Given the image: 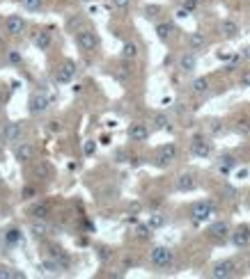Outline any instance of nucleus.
<instances>
[{
    "label": "nucleus",
    "mask_w": 250,
    "mask_h": 279,
    "mask_svg": "<svg viewBox=\"0 0 250 279\" xmlns=\"http://www.w3.org/2000/svg\"><path fill=\"white\" fill-rule=\"evenodd\" d=\"M218 213L216 204H213L211 199H200V202H193L188 208V215H190V220L193 222H209L213 218V215Z\"/></svg>",
    "instance_id": "f257e3e1"
},
{
    "label": "nucleus",
    "mask_w": 250,
    "mask_h": 279,
    "mask_svg": "<svg viewBox=\"0 0 250 279\" xmlns=\"http://www.w3.org/2000/svg\"><path fill=\"white\" fill-rule=\"evenodd\" d=\"M149 263H152V268H156V270H168L174 263V252L165 245H156V247H152V252H149Z\"/></svg>",
    "instance_id": "f03ea898"
},
{
    "label": "nucleus",
    "mask_w": 250,
    "mask_h": 279,
    "mask_svg": "<svg viewBox=\"0 0 250 279\" xmlns=\"http://www.w3.org/2000/svg\"><path fill=\"white\" fill-rule=\"evenodd\" d=\"M190 154L195 158H209L213 154L211 138H209V135H202V133L193 135V138H190Z\"/></svg>",
    "instance_id": "7ed1b4c3"
},
{
    "label": "nucleus",
    "mask_w": 250,
    "mask_h": 279,
    "mask_svg": "<svg viewBox=\"0 0 250 279\" xmlns=\"http://www.w3.org/2000/svg\"><path fill=\"white\" fill-rule=\"evenodd\" d=\"M177 154H179V149H177L174 142H168V144L158 146L156 154H154V165L156 167H170L174 160H177Z\"/></svg>",
    "instance_id": "20e7f679"
},
{
    "label": "nucleus",
    "mask_w": 250,
    "mask_h": 279,
    "mask_svg": "<svg viewBox=\"0 0 250 279\" xmlns=\"http://www.w3.org/2000/svg\"><path fill=\"white\" fill-rule=\"evenodd\" d=\"M236 270H239V266H236V261L234 258H223V261L213 263V268L209 270V277L213 279H229L236 274Z\"/></svg>",
    "instance_id": "39448f33"
},
{
    "label": "nucleus",
    "mask_w": 250,
    "mask_h": 279,
    "mask_svg": "<svg viewBox=\"0 0 250 279\" xmlns=\"http://www.w3.org/2000/svg\"><path fill=\"white\" fill-rule=\"evenodd\" d=\"M76 44H78V48L81 50L92 53V50L99 48V34L94 32L92 28H83V30H78V34H76Z\"/></svg>",
    "instance_id": "423d86ee"
},
{
    "label": "nucleus",
    "mask_w": 250,
    "mask_h": 279,
    "mask_svg": "<svg viewBox=\"0 0 250 279\" xmlns=\"http://www.w3.org/2000/svg\"><path fill=\"white\" fill-rule=\"evenodd\" d=\"M76 71H78L76 62H74V60H65V62L55 69L53 80L58 82V85H69V82L76 78Z\"/></svg>",
    "instance_id": "0eeeda50"
},
{
    "label": "nucleus",
    "mask_w": 250,
    "mask_h": 279,
    "mask_svg": "<svg viewBox=\"0 0 250 279\" xmlns=\"http://www.w3.org/2000/svg\"><path fill=\"white\" fill-rule=\"evenodd\" d=\"M207 234L211 240L216 242H225L229 238V234H232V226H229L227 220H213L211 224L207 226Z\"/></svg>",
    "instance_id": "6e6552de"
},
{
    "label": "nucleus",
    "mask_w": 250,
    "mask_h": 279,
    "mask_svg": "<svg viewBox=\"0 0 250 279\" xmlns=\"http://www.w3.org/2000/svg\"><path fill=\"white\" fill-rule=\"evenodd\" d=\"M51 108V98L44 94V92H37V94H33L30 96V101H28V112L33 114V117H39V114H44L46 110Z\"/></svg>",
    "instance_id": "1a4fd4ad"
},
{
    "label": "nucleus",
    "mask_w": 250,
    "mask_h": 279,
    "mask_svg": "<svg viewBox=\"0 0 250 279\" xmlns=\"http://www.w3.org/2000/svg\"><path fill=\"white\" fill-rule=\"evenodd\" d=\"M126 138H129V142H136V144L147 142V140H149V128H147V124H142V122L129 124V128H126Z\"/></svg>",
    "instance_id": "9d476101"
},
{
    "label": "nucleus",
    "mask_w": 250,
    "mask_h": 279,
    "mask_svg": "<svg viewBox=\"0 0 250 279\" xmlns=\"http://www.w3.org/2000/svg\"><path fill=\"white\" fill-rule=\"evenodd\" d=\"M229 242H232L236 250H245V247L250 245V226L239 224L236 229H232V234H229Z\"/></svg>",
    "instance_id": "9b49d317"
},
{
    "label": "nucleus",
    "mask_w": 250,
    "mask_h": 279,
    "mask_svg": "<svg viewBox=\"0 0 250 279\" xmlns=\"http://www.w3.org/2000/svg\"><path fill=\"white\" fill-rule=\"evenodd\" d=\"M5 32L12 37H19V34L26 32V18L19 16V14H10L5 18Z\"/></svg>",
    "instance_id": "f8f14e48"
},
{
    "label": "nucleus",
    "mask_w": 250,
    "mask_h": 279,
    "mask_svg": "<svg viewBox=\"0 0 250 279\" xmlns=\"http://www.w3.org/2000/svg\"><path fill=\"white\" fill-rule=\"evenodd\" d=\"M174 188L179 190V192H193V190H197V178L193 172H184L179 174V176L174 178Z\"/></svg>",
    "instance_id": "ddd939ff"
},
{
    "label": "nucleus",
    "mask_w": 250,
    "mask_h": 279,
    "mask_svg": "<svg viewBox=\"0 0 250 279\" xmlns=\"http://www.w3.org/2000/svg\"><path fill=\"white\" fill-rule=\"evenodd\" d=\"M195 69H197V53L186 50V53L179 58V71L186 74V76H190V74H195Z\"/></svg>",
    "instance_id": "4468645a"
},
{
    "label": "nucleus",
    "mask_w": 250,
    "mask_h": 279,
    "mask_svg": "<svg viewBox=\"0 0 250 279\" xmlns=\"http://www.w3.org/2000/svg\"><path fill=\"white\" fill-rule=\"evenodd\" d=\"M236 165H239V160H236V156H234V154H223V156L216 160V170L223 174V176L232 174V170H234Z\"/></svg>",
    "instance_id": "2eb2a0df"
},
{
    "label": "nucleus",
    "mask_w": 250,
    "mask_h": 279,
    "mask_svg": "<svg viewBox=\"0 0 250 279\" xmlns=\"http://www.w3.org/2000/svg\"><path fill=\"white\" fill-rule=\"evenodd\" d=\"M220 34H223V39H236L241 34V26L234 18H223L220 21Z\"/></svg>",
    "instance_id": "dca6fc26"
},
{
    "label": "nucleus",
    "mask_w": 250,
    "mask_h": 279,
    "mask_svg": "<svg viewBox=\"0 0 250 279\" xmlns=\"http://www.w3.org/2000/svg\"><path fill=\"white\" fill-rule=\"evenodd\" d=\"M154 32H156V37L161 39V42H168V39L172 37L174 32H177V26H174L172 21H156V26H154Z\"/></svg>",
    "instance_id": "f3484780"
},
{
    "label": "nucleus",
    "mask_w": 250,
    "mask_h": 279,
    "mask_svg": "<svg viewBox=\"0 0 250 279\" xmlns=\"http://www.w3.org/2000/svg\"><path fill=\"white\" fill-rule=\"evenodd\" d=\"M209 90H211V80H209L207 76H197V78L190 80V92L195 96H204V94H209Z\"/></svg>",
    "instance_id": "a211bd4d"
},
{
    "label": "nucleus",
    "mask_w": 250,
    "mask_h": 279,
    "mask_svg": "<svg viewBox=\"0 0 250 279\" xmlns=\"http://www.w3.org/2000/svg\"><path fill=\"white\" fill-rule=\"evenodd\" d=\"M122 60H126V62H136L138 58H140V46H138L133 39H129V42L122 44Z\"/></svg>",
    "instance_id": "6ab92c4d"
},
{
    "label": "nucleus",
    "mask_w": 250,
    "mask_h": 279,
    "mask_svg": "<svg viewBox=\"0 0 250 279\" xmlns=\"http://www.w3.org/2000/svg\"><path fill=\"white\" fill-rule=\"evenodd\" d=\"M204 46H207V37H204V32H200V30H193V32L188 34V50H193V53H200V50H204Z\"/></svg>",
    "instance_id": "aec40b11"
},
{
    "label": "nucleus",
    "mask_w": 250,
    "mask_h": 279,
    "mask_svg": "<svg viewBox=\"0 0 250 279\" xmlns=\"http://www.w3.org/2000/svg\"><path fill=\"white\" fill-rule=\"evenodd\" d=\"M39 270H42L44 274H51V277H55V274L62 272V266L55 261L53 256H46V258H42V261H39Z\"/></svg>",
    "instance_id": "412c9836"
},
{
    "label": "nucleus",
    "mask_w": 250,
    "mask_h": 279,
    "mask_svg": "<svg viewBox=\"0 0 250 279\" xmlns=\"http://www.w3.org/2000/svg\"><path fill=\"white\" fill-rule=\"evenodd\" d=\"M49 256H53L55 261L60 263L62 270H69V268H71V256L65 252V250H62V247H55V245H53V247L49 250Z\"/></svg>",
    "instance_id": "4be33fe9"
},
{
    "label": "nucleus",
    "mask_w": 250,
    "mask_h": 279,
    "mask_svg": "<svg viewBox=\"0 0 250 279\" xmlns=\"http://www.w3.org/2000/svg\"><path fill=\"white\" fill-rule=\"evenodd\" d=\"M3 138H5V142H19L21 140V124L19 122H12L5 126V133H3Z\"/></svg>",
    "instance_id": "5701e85b"
},
{
    "label": "nucleus",
    "mask_w": 250,
    "mask_h": 279,
    "mask_svg": "<svg viewBox=\"0 0 250 279\" xmlns=\"http://www.w3.org/2000/svg\"><path fill=\"white\" fill-rule=\"evenodd\" d=\"M14 158H17V162H28L30 158H33V146L28 144V142L17 144V149H14Z\"/></svg>",
    "instance_id": "b1692460"
},
{
    "label": "nucleus",
    "mask_w": 250,
    "mask_h": 279,
    "mask_svg": "<svg viewBox=\"0 0 250 279\" xmlns=\"http://www.w3.org/2000/svg\"><path fill=\"white\" fill-rule=\"evenodd\" d=\"M30 234H33L35 238H44L49 234V224L44 222V218H35V220L30 222Z\"/></svg>",
    "instance_id": "393cba45"
},
{
    "label": "nucleus",
    "mask_w": 250,
    "mask_h": 279,
    "mask_svg": "<svg viewBox=\"0 0 250 279\" xmlns=\"http://www.w3.org/2000/svg\"><path fill=\"white\" fill-rule=\"evenodd\" d=\"M152 126H154V130H170L168 112H154L152 114Z\"/></svg>",
    "instance_id": "a878e982"
},
{
    "label": "nucleus",
    "mask_w": 250,
    "mask_h": 279,
    "mask_svg": "<svg viewBox=\"0 0 250 279\" xmlns=\"http://www.w3.org/2000/svg\"><path fill=\"white\" fill-rule=\"evenodd\" d=\"M51 32L49 30H42V32H37V37H35V46H37L39 50H49L51 48Z\"/></svg>",
    "instance_id": "bb28decb"
},
{
    "label": "nucleus",
    "mask_w": 250,
    "mask_h": 279,
    "mask_svg": "<svg viewBox=\"0 0 250 279\" xmlns=\"http://www.w3.org/2000/svg\"><path fill=\"white\" fill-rule=\"evenodd\" d=\"M21 238H23V236H21V231L14 229V226H12L7 234H3V240H5V245H10V247L19 245V242H21Z\"/></svg>",
    "instance_id": "cd10ccee"
},
{
    "label": "nucleus",
    "mask_w": 250,
    "mask_h": 279,
    "mask_svg": "<svg viewBox=\"0 0 250 279\" xmlns=\"http://www.w3.org/2000/svg\"><path fill=\"white\" fill-rule=\"evenodd\" d=\"M152 231H154L152 226L147 224V222H142V224H138V226H136V238H138L140 242H147L149 238H152Z\"/></svg>",
    "instance_id": "c85d7f7f"
},
{
    "label": "nucleus",
    "mask_w": 250,
    "mask_h": 279,
    "mask_svg": "<svg viewBox=\"0 0 250 279\" xmlns=\"http://www.w3.org/2000/svg\"><path fill=\"white\" fill-rule=\"evenodd\" d=\"M161 12H163V7H161V5H145L142 14H145V18H147V21H158V16H161Z\"/></svg>",
    "instance_id": "c756f323"
},
{
    "label": "nucleus",
    "mask_w": 250,
    "mask_h": 279,
    "mask_svg": "<svg viewBox=\"0 0 250 279\" xmlns=\"http://www.w3.org/2000/svg\"><path fill=\"white\" fill-rule=\"evenodd\" d=\"M207 133L209 135H223L225 133V124L220 119H209L207 122Z\"/></svg>",
    "instance_id": "7c9ffc66"
},
{
    "label": "nucleus",
    "mask_w": 250,
    "mask_h": 279,
    "mask_svg": "<svg viewBox=\"0 0 250 279\" xmlns=\"http://www.w3.org/2000/svg\"><path fill=\"white\" fill-rule=\"evenodd\" d=\"M147 224L152 226L154 231L161 229V226H165V215L163 213H152L149 218H147Z\"/></svg>",
    "instance_id": "2f4dec72"
},
{
    "label": "nucleus",
    "mask_w": 250,
    "mask_h": 279,
    "mask_svg": "<svg viewBox=\"0 0 250 279\" xmlns=\"http://www.w3.org/2000/svg\"><path fill=\"white\" fill-rule=\"evenodd\" d=\"M49 210H51V206L46 204V202H39V204H35V208H33V218H46Z\"/></svg>",
    "instance_id": "473e14b6"
},
{
    "label": "nucleus",
    "mask_w": 250,
    "mask_h": 279,
    "mask_svg": "<svg viewBox=\"0 0 250 279\" xmlns=\"http://www.w3.org/2000/svg\"><path fill=\"white\" fill-rule=\"evenodd\" d=\"M220 194H223V199H227V202H234L239 192H236L234 186H223V188H220Z\"/></svg>",
    "instance_id": "72a5a7b5"
},
{
    "label": "nucleus",
    "mask_w": 250,
    "mask_h": 279,
    "mask_svg": "<svg viewBox=\"0 0 250 279\" xmlns=\"http://www.w3.org/2000/svg\"><path fill=\"white\" fill-rule=\"evenodd\" d=\"M67 28H69L71 32H76V28L78 30H83V18L81 16H69L67 18Z\"/></svg>",
    "instance_id": "f704fd0d"
},
{
    "label": "nucleus",
    "mask_w": 250,
    "mask_h": 279,
    "mask_svg": "<svg viewBox=\"0 0 250 279\" xmlns=\"http://www.w3.org/2000/svg\"><path fill=\"white\" fill-rule=\"evenodd\" d=\"M23 2V7H26L28 12H39L42 10V5H44V0H21Z\"/></svg>",
    "instance_id": "c9c22d12"
},
{
    "label": "nucleus",
    "mask_w": 250,
    "mask_h": 279,
    "mask_svg": "<svg viewBox=\"0 0 250 279\" xmlns=\"http://www.w3.org/2000/svg\"><path fill=\"white\" fill-rule=\"evenodd\" d=\"M239 87H243V90H248L250 87V69H243L239 76Z\"/></svg>",
    "instance_id": "e433bc0d"
},
{
    "label": "nucleus",
    "mask_w": 250,
    "mask_h": 279,
    "mask_svg": "<svg viewBox=\"0 0 250 279\" xmlns=\"http://www.w3.org/2000/svg\"><path fill=\"white\" fill-rule=\"evenodd\" d=\"M236 130H239L241 135H248L250 133V119H239V122H236Z\"/></svg>",
    "instance_id": "4c0bfd02"
},
{
    "label": "nucleus",
    "mask_w": 250,
    "mask_h": 279,
    "mask_svg": "<svg viewBox=\"0 0 250 279\" xmlns=\"http://www.w3.org/2000/svg\"><path fill=\"white\" fill-rule=\"evenodd\" d=\"M200 2H202V0H184V2H181V7H186V10L193 14V12L200 7Z\"/></svg>",
    "instance_id": "58836bf2"
},
{
    "label": "nucleus",
    "mask_w": 250,
    "mask_h": 279,
    "mask_svg": "<svg viewBox=\"0 0 250 279\" xmlns=\"http://www.w3.org/2000/svg\"><path fill=\"white\" fill-rule=\"evenodd\" d=\"M113 7L120 12H126L131 7V0H113Z\"/></svg>",
    "instance_id": "ea45409f"
},
{
    "label": "nucleus",
    "mask_w": 250,
    "mask_h": 279,
    "mask_svg": "<svg viewBox=\"0 0 250 279\" xmlns=\"http://www.w3.org/2000/svg\"><path fill=\"white\" fill-rule=\"evenodd\" d=\"M83 151H85V156H92L94 151H97V144H94V140H87L85 146H83Z\"/></svg>",
    "instance_id": "a19ab883"
},
{
    "label": "nucleus",
    "mask_w": 250,
    "mask_h": 279,
    "mask_svg": "<svg viewBox=\"0 0 250 279\" xmlns=\"http://www.w3.org/2000/svg\"><path fill=\"white\" fill-rule=\"evenodd\" d=\"M35 194H37V190H35L33 186H26V188H23V199H33Z\"/></svg>",
    "instance_id": "79ce46f5"
},
{
    "label": "nucleus",
    "mask_w": 250,
    "mask_h": 279,
    "mask_svg": "<svg viewBox=\"0 0 250 279\" xmlns=\"http://www.w3.org/2000/svg\"><path fill=\"white\" fill-rule=\"evenodd\" d=\"M10 62L12 64H21V55H19L17 50H10Z\"/></svg>",
    "instance_id": "37998d69"
},
{
    "label": "nucleus",
    "mask_w": 250,
    "mask_h": 279,
    "mask_svg": "<svg viewBox=\"0 0 250 279\" xmlns=\"http://www.w3.org/2000/svg\"><path fill=\"white\" fill-rule=\"evenodd\" d=\"M239 58H241V60H245V62H250V46H245V48H241Z\"/></svg>",
    "instance_id": "c03bdc74"
},
{
    "label": "nucleus",
    "mask_w": 250,
    "mask_h": 279,
    "mask_svg": "<svg viewBox=\"0 0 250 279\" xmlns=\"http://www.w3.org/2000/svg\"><path fill=\"white\" fill-rule=\"evenodd\" d=\"M51 130H60V122H51Z\"/></svg>",
    "instance_id": "a18cd8bd"
},
{
    "label": "nucleus",
    "mask_w": 250,
    "mask_h": 279,
    "mask_svg": "<svg viewBox=\"0 0 250 279\" xmlns=\"http://www.w3.org/2000/svg\"><path fill=\"white\" fill-rule=\"evenodd\" d=\"M81 2H92V0H81Z\"/></svg>",
    "instance_id": "49530a36"
},
{
    "label": "nucleus",
    "mask_w": 250,
    "mask_h": 279,
    "mask_svg": "<svg viewBox=\"0 0 250 279\" xmlns=\"http://www.w3.org/2000/svg\"><path fill=\"white\" fill-rule=\"evenodd\" d=\"M245 2H248V5H250V0H245Z\"/></svg>",
    "instance_id": "de8ad7c7"
},
{
    "label": "nucleus",
    "mask_w": 250,
    "mask_h": 279,
    "mask_svg": "<svg viewBox=\"0 0 250 279\" xmlns=\"http://www.w3.org/2000/svg\"><path fill=\"white\" fill-rule=\"evenodd\" d=\"M248 268H250V261H248Z\"/></svg>",
    "instance_id": "09e8293b"
}]
</instances>
